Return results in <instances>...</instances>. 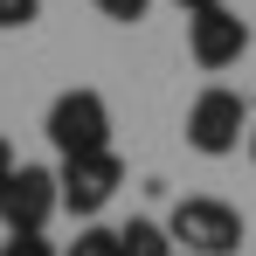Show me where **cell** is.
Segmentation results:
<instances>
[{
  "mask_svg": "<svg viewBox=\"0 0 256 256\" xmlns=\"http://www.w3.org/2000/svg\"><path fill=\"white\" fill-rule=\"evenodd\" d=\"M180 14H201V7H222V0H173Z\"/></svg>",
  "mask_w": 256,
  "mask_h": 256,
  "instance_id": "cell-13",
  "label": "cell"
},
{
  "mask_svg": "<svg viewBox=\"0 0 256 256\" xmlns=\"http://www.w3.org/2000/svg\"><path fill=\"white\" fill-rule=\"evenodd\" d=\"M56 180H62V208L70 214H104L111 201H118V187H125V160L104 146V152H70L62 166H56Z\"/></svg>",
  "mask_w": 256,
  "mask_h": 256,
  "instance_id": "cell-4",
  "label": "cell"
},
{
  "mask_svg": "<svg viewBox=\"0 0 256 256\" xmlns=\"http://www.w3.org/2000/svg\"><path fill=\"white\" fill-rule=\"evenodd\" d=\"M187 56H194L208 76L236 70V62L250 56V21L228 14V0H222V7H201V14H187Z\"/></svg>",
  "mask_w": 256,
  "mask_h": 256,
  "instance_id": "cell-5",
  "label": "cell"
},
{
  "mask_svg": "<svg viewBox=\"0 0 256 256\" xmlns=\"http://www.w3.org/2000/svg\"><path fill=\"white\" fill-rule=\"evenodd\" d=\"M21 166V160H14V146H7V138H0V187H7V173Z\"/></svg>",
  "mask_w": 256,
  "mask_h": 256,
  "instance_id": "cell-12",
  "label": "cell"
},
{
  "mask_svg": "<svg viewBox=\"0 0 256 256\" xmlns=\"http://www.w3.org/2000/svg\"><path fill=\"white\" fill-rule=\"evenodd\" d=\"M0 256H62V250L48 242V228H7V242H0Z\"/></svg>",
  "mask_w": 256,
  "mask_h": 256,
  "instance_id": "cell-9",
  "label": "cell"
},
{
  "mask_svg": "<svg viewBox=\"0 0 256 256\" xmlns=\"http://www.w3.org/2000/svg\"><path fill=\"white\" fill-rule=\"evenodd\" d=\"M118 256H180L166 236V222H152V214H132L125 228H118Z\"/></svg>",
  "mask_w": 256,
  "mask_h": 256,
  "instance_id": "cell-7",
  "label": "cell"
},
{
  "mask_svg": "<svg viewBox=\"0 0 256 256\" xmlns=\"http://www.w3.org/2000/svg\"><path fill=\"white\" fill-rule=\"evenodd\" d=\"M62 256H118V228H104V222H84L76 228V242Z\"/></svg>",
  "mask_w": 256,
  "mask_h": 256,
  "instance_id": "cell-8",
  "label": "cell"
},
{
  "mask_svg": "<svg viewBox=\"0 0 256 256\" xmlns=\"http://www.w3.org/2000/svg\"><path fill=\"white\" fill-rule=\"evenodd\" d=\"M42 21V0H0V35L7 28H35Z\"/></svg>",
  "mask_w": 256,
  "mask_h": 256,
  "instance_id": "cell-10",
  "label": "cell"
},
{
  "mask_svg": "<svg viewBox=\"0 0 256 256\" xmlns=\"http://www.w3.org/2000/svg\"><path fill=\"white\" fill-rule=\"evenodd\" d=\"M242 146H250V160H256V125H250V138H242Z\"/></svg>",
  "mask_w": 256,
  "mask_h": 256,
  "instance_id": "cell-14",
  "label": "cell"
},
{
  "mask_svg": "<svg viewBox=\"0 0 256 256\" xmlns=\"http://www.w3.org/2000/svg\"><path fill=\"white\" fill-rule=\"evenodd\" d=\"M166 236L187 256H236L250 228H242V208H228L222 194H187V201H173Z\"/></svg>",
  "mask_w": 256,
  "mask_h": 256,
  "instance_id": "cell-1",
  "label": "cell"
},
{
  "mask_svg": "<svg viewBox=\"0 0 256 256\" xmlns=\"http://www.w3.org/2000/svg\"><path fill=\"white\" fill-rule=\"evenodd\" d=\"M62 208V180L56 166H21L7 173V187H0V228H48Z\"/></svg>",
  "mask_w": 256,
  "mask_h": 256,
  "instance_id": "cell-6",
  "label": "cell"
},
{
  "mask_svg": "<svg viewBox=\"0 0 256 256\" xmlns=\"http://www.w3.org/2000/svg\"><path fill=\"white\" fill-rule=\"evenodd\" d=\"M250 125H256V111L242 104V90H228V84H208L194 104H187V146H194L201 160H228V152H242Z\"/></svg>",
  "mask_w": 256,
  "mask_h": 256,
  "instance_id": "cell-2",
  "label": "cell"
},
{
  "mask_svg": "<svg viewBox=\"0 0 256 256\" xmlns=\"http://www.w3.org/2000/svg\"><path fill=\"white\" fill-rule=\"evenodd\" d=\"M90 7H97V14H104V21H146V7H152V0H90Z\"/></svg>",
  "mask_w": 256,
  "mask_h": 256,
  "instance_id": "cell-11",
  "label": "cell"
},
{
  "mask_svg": "<svg viewBox=\"0 0 256 256\" xmlns=\"http://www.w3.org/2000/svg\"><path fill=\"white\" fill-rule=\"evenodd\" d=\"M42 132H48V146H56L62 160H70V152H104V146H111V104H104V90H90V84L62 90V97L48 104Z\"/></svg>",
  "mask_w": 256,
  "mask_h": 256,
  "instance_id": "cell-3",
  "label": "cell"
}]
</instances>
